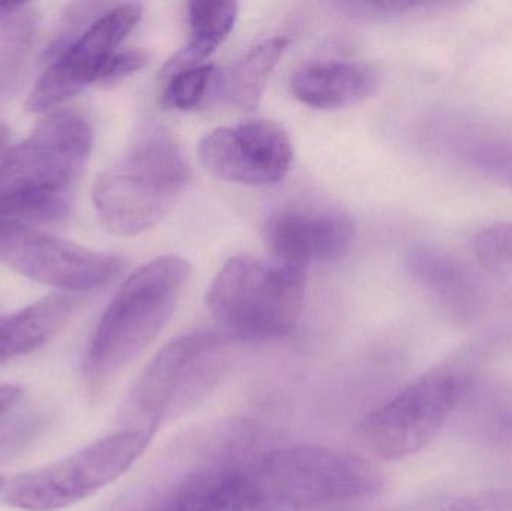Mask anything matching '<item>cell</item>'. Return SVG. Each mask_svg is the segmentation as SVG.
<instances>
[{
	"label": "cell",
	"instance_id": "6da1fadb",
	"mask_svg": "<svg viewBox=\"0 0 512 511\" xmlns=\"http://www.w3.org/2000/svg\"><path fill=\"white\" fill-rule=\"evenodd\" d=\"M267 450L248 422L186 437L105 511H271L256 476Z\"/></svg>",
	"mask_w": 512,
	"mask_h": 511
},
{
	"label": "cell",
	"instance_id": "f1b7e54d",
	"mask_svg": "<svg viewBox=\"0 0 512 511\" xmlns=\"http://www.w3.org/2000/svg\"><path fill=\"white\" fill-rule=\"evenodd\" d=\"M5 488H6L5 479H2V477H0V494H2V492H5Z\"/></svg>",
	"mask_w": 512,
	"mask_h": 511
},
{
	"label": "cell",
	"instance_id": "2e32d148",
	"mask_svg": "<svg viewBox=\"0 0 512 511\" xmlns=\"http://www.w3.org/2000/svg\"><path fill=\"white\" fill-rule=\"evenodd\" d=\"M75 306L74 296L53 294L0 317V363L44 347L68 323Z\"/></svg>",
	"mask_w": 512,
	"mask_h": 511
},
{
	"label": "cell",
	"instance_id": "cb8c5ba5",
	"mask_svg": "<svg viewBox=\"0 0 512 511\" xmlns=\"http://www.w3.org/2000/svg\"><path fill=\"white\" fill-rule=\"evenodd\" d=\"M149 62V54L141 50H120L105 69L102 83H114L143 69Z\"/></svg>",
	"mask_w": 512,
	"mask_h": 511
},
{
	"label": "cell",
	"instance_id": "e0dca14e",
	"mask_svg": "<svg viewBox=\"0 0 512 511\" xmlns=\"http://www.w3.org/2000/svg\"><path fill=\"white\" fill-rule=\"evenodd\" d=\"M288 45L286 38H271L248 51L222 75L218 84L222 98L239 110L254 111Z\"/></svg>",
	"mask_w": 512,
	"mask_h": 511
},
{
	"label": "cell",
	"instance_id": "8fae6325",
	"mask_svg": "<svg viewBox=\"0 0 512 511\" xmlns=\"http://www.w3.org/2000/svg\"><path fill=\"white\" fill-rule=\"evenodd\" d=\"M143 15L140 3L110 5L59 56L47 63L29 93L30 113H45L78 95L84 87L102 83L105 69L119 53Z\"/></svg>",
	"mask_w": 512,
	"mask_h": 511
},
{
	"label": "cell",
	"instance_id": "52a82bcc",
	"mask_svg": "<svg viewBox=\"0 0 512 511\" xmlns=\"http://www.w3.org/2000/svg\"><path fill=\"white\" fill-rule=\"evenodd\" d=\"M256 476L271 511H309L376 497L381 473L346 450L321 446L267 449Z\"/></svg>",
	"mask_w": 512,
	"mask_h": 511
},
{
	"label": "cell",
	"instance_id": "d4e9b609",
	"mask_svg": "<svg viewBox=\"0 0 512 511\" xmlns=\"http://www.w3.org/2000/svg\"><path fill=\"white\" fill-rule=\"evenodd\" d=\"M21 398H23V389L20 386H11V384L0 386V417L14 410Z\"/></svg>",
	"mask_w": 512,
	"mask_h": 511
},
{
	"label": "cell",
	"instance_id": "9a60e30c",
	"mask_svg": "<svg viewBox=\"0 0 512 511\" xmlns=\"http://www.w3.org/2000/svg\"><path fill=\"white\" fill-rule=\"evenodd\" d=\"M379 83L381 72L370 63L319 62L298 69L291 89L303 104L331 110L369 98Z\"/></svg>",
	"mask_w": 512,
	"mask_h": 511
},
{
	"label": "cell",
	"instance_id": "277c9868",
	"mask_svg": "<svg viewBox=\"0 0 512 511\" xmlns=\"http://www.w3.org/2000/svg\"><path fill=\"white\" fill-rule=\"evenodd\" d=\"M224 333L192 332L168 342L141 372L125 402L126 426L158 431L206 401L233 362Z\"/></svg>",
	"mask_w": 512,
	"mask_h": 511
},
{
	"label": "cell",
	"instance_id": "ba28073f",
	"mask_svg": "<svg viewBox=\"0 0 512 511\" xmlns=\"http://www.w3.org/2000/svg\"><path fill=\"white\" fill-rule=\"evenodd\" d=\"M472 378L466 359L433 366L372 411L361 423V438L376 456L388 461L417 455L441 434L465 399Z\"/></svg>",
	"mask_w": 512,
	"mask_h": 511
},
{
	"label": "cell",
	"instance_id": "9c48e42d",
	"mask_svg": "<svg viewBox=\"0 0 512 511\" xmlns=\"http://www.w3.org/2000/svg\"><path fill=\"white\" fill-rule=\"evenodd\" d=\"M156 431L125 426L74 455L15 477L3 498L12 509L59 511L98 494L123 476L152 443Z\"/></svg>",
	"mask_w": 512,
	"mask_h": 511
},
{
	"label": "cell",
	"instance_id": "83f0119b",
	"mask_svg": "<svg viewBox=\"0 0 512 511\" xmlns=\"http://www.w3.org/2000/svg\"><path fill=\"white\" fill-rule=\"evenodd\" d=\"M20 6L21 3H0V21H2L3 18L8 17V15H11L12 12L17 11Z\"/></svg>",
	"mask_w": 512,
	"mask_h": 511
},
{
	"label": "cell",
	"instance_id": "d6986e66",
	"mask_svg": "<svg viewBox=\"0 0 512 511\" xmlns=\"http://www.w3.org/2000/svg\"><path fill=\"white\" fill-rule=\"evenodd\" d=\"M215 80L212 65L194 66L170 75L164 90V105L174 110L188 111L198 107L206 98L210 84Z\"/></svg>",
	"mask_w": 512,
	"mask_h": 511
},
{
	"label": "cell",
	"instance_id": "4316f807",
	"mask_svg": "<svg viewBox=\"0 0 512 511\" xmlns=\"http://www.w3.org/2000/svg\"><path fill=\"white\" fill-rule=\"evenodd\" d=\"M8 129L5 126L0 125V162L5 158L6 147H8Z\"/></svg>",
	"mask_w": 512,
	"mask_h": 511
},
{
	"label": "cell",
	"instance_id": "ac0fdd59",
	"mask_svg": "<svg viewBox=\"0 0 512 511\" xmlns=\"http://www.w3.org/2000/svg\"><path fill=\"white\" fill-rule=\"evenodd\" d=\"M191 39L165 66V75L200 66L233 32L239 15L236 2H191L188 5Z\"/></svg>",
	"mask_w": 512,
	"mask_h": 511
},
{
	"label": "cell",
	"instance_id": "5bb4252c",
	"mask_svg": "<svg viewBox=\"0 0 512 511\" xmlns=\"http://www.w3.org/2000/svg\"><path fill=\"white\" fill-rule=\"evenodd\" d=\"M406 267L412 279L457 320H474L483 311L486 296L480 278L450 252L420 246L409 252Z\"/></svg>",
	"mask_w": 512,
	"mask_h": 511
},
{
	"label": "cell",
	"instance_id": "30bf717a",
	"mask_svg": "<svg viewBox=\"0 0 512 511\" xmlns=\"http://www.w3.org/2000/svg\"><path fill=\"white\" fill-rule=\"evenodd\" d=\"M0 263L33 281L69 293H89L122 273V258L102 254L21 222L0 219Z\"/></svg>",
	"mask_w": 512,
	"mask_h": 511
},
{
	"label": "cell",
	"instance_id": "3957f363",
	"mask_svg": "<svg viewBox=\"0 0 512 511\" xmlns=\"http://www.w3.org/2000/svg\"><path fill=\"white\" fill-rule=\"evenodd\" d=\"M191 264L165 255L132 273L105 309L83 363L90 398H102L126 368L158 338L191 278Z\"/></svg>",
	"mask_w": 512,
	"mask_h": 511
},
{
	"label": "cell",
	"instance_id": "7c38bea8",
	"mask_svg": "<svg viewBox=\"0 0 512 511\" xmlns=\"http://www.w3.org/2000/svg\"><path fill=\"white\" fill-rule=\"evenodd\" d=\"M201 162L227 182L270 186L288 174L292 144L288 134L271 120H252L218 128L201 140Z\"/></svg>",
	"mask_w": 512,
	"mask_h": 511
},
{
	"label": "cell",
	"instance_id": "7402d4cb",
	"mask_svg": "<svg viewBox=\"0 0 512 511\" xmlns=\"http://www.w3.org/2000/svg\"><path fill=\"white\" fill-rule=\"evenodd\" d=\"M435 511H512V489H490L457 498Z\"/></svg>",
	"mask_w": 512,
	"mask_h": 511
},
{
	"label": "cell",
	"instance_id": "4fadbf2b",
	"mask_svg": "<svg viewBox=\"0 0 512 511\" xmlns=\"http://www.w3.org/2000/svg\"><path fill=\"white\" fill-rule=\"evenodd\" d=\"M354 222L337 209L295 207L265 222L264 237L277 263L303 269L315 261H336L354 242Z\"/></svg>",
	"mask_w": 512,
	"mask_h": 511
},
{
	"label": "cell",
	"instance_id": "44dd1931",
	"mask_svg": "<svg viewBox=\"0 0 512 511\" xmlns=\"http://www.w3.org/2000/svg\"><path fill=\"white\" fill-rule=\"evenodd\" d=\"M348 14L360 18H391L411 14L420 9L432 8V3L405 2V0H384V2H345L337 3Z\"/></svg>",
	"mask_w": 512,
	"mask_h": 511
},
{
	"label": "cell",
	"instance_id": "ffe728a7",
	"mask_svg": "<svg viewBox=\"0 0 512 511\" xmlns=\"http://www.w3.org/2000/svg\"><path fill=\"white\" fill-rule=\"evenodd\" d=\"M474 252L487 272L512 275V221L490 225L477 233Z\"/></svg>",
	"mask_w": 512,
	"mask_h": 511
},
{
	"label": "cell",
	"instance_id": "603a6c76",
	"mask_svg": "<svg viewBox=\"0 0 512 511\" xmlns=\"http://www.w3.org/2000/svg\"><path fill=\"white\" fill-rule=\"evenodd\" d=\"M39 432L41 429L33 417L0 425V458L20 452L27 444L32 443Z\"/></svg>",
	"mask_w": 512,
	"mask_h": 511
},
{
	"label": "cell",
	"instance_id": "7a4b0ae2",
	"mask_svg": "<svg viewBox=\"0 0 512 511\" xmlns=\"http://www.w3.org/2000/svg\"><path fill=\"white\" fill-rule=\"evenodd\" d=\"M90 152L83 116L51 114L0 162V219L29 225L66 218Z\"/></svg>",
	"mask_w": 512,
	"mask_h": 511
},
{
	"label": "cell",
	"instance_id": "8992f818",
	"mask_svg": "<svg viewBox=\"0 0 512 511\" xmlns=\"http://www.w3.org/2000/svg\"><path fill=\"white\" fill-rule=\"evenodd\" d=\"M306 296L303 269L256 258H231L207 294L210 312L231 341H268L288 335Z\"/></svg>",
	"mask_w": 512,
	"mask_h": 511
},
{
	"label": "cell",
	"instance_id": "5b68a950",
	"mask_svg": "<svg viewBox=\"0 0 512 511\" xmlns=\"http://www.w3.org/2000/svg\"><path fill=\"white\" fill-rule=\"evenodd\" d=\"M188 180L189 167L176 141L155 131L98 177L93 206L110 233L137 236L164 219Z\"/></svg>",
	"mask_w": 512,
	"mask_h": 511
},
{
	"label": "cell",
	"instance_id": "484cf974",
	"mask_svg": "<svg viewBox=\"0 0 512 511\" xmlns=\"http://www.w3.org/2000/svg\"><path fill=\"white\" fill-rule=\"evenodd\" d=\"M496 179L510 183L512 186V143L508 147L507 152L504 153V156H502L498 173H496Z\"/></svg>",
	"mask_w": 512,
	"mask_h": 511
}]
</instances>
